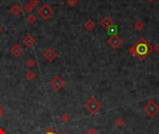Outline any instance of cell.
<instances>
[{
    "label": "cell",
    "mask_w": 159,
    "mask_h": 134,
    "mask_svg": "<svg viewBox=\"0 0 159 134\" xmlns=\"http://www.w3.org/2000/svg\"><path fill=\"white\" fill-rule=\"evenodd\" d=\"M4 114H5V112H4V110H3V109H0V116L4 115Z\"/></svg>",
    "instance_id": "cell-26"
},
{
    "label": "cell",
    "mask_w": 159,
    "mask_h": 134,
    "mask_svg": "<svg viewBox=\"0 0 159 134\" xmlns=\"http://www.w3.org/2000/svg\"><path fill=\"white\" fill-rule=\"evenodd\" d=\"M34 9V8L33 6H31L29 3H28V4H26L25 7H24V10H25V11L28 12V13H30L31 11H33Z\"/></svg>",
    "instance_id": "cell-20"
},
{
    "label": "cell",
    "mask_w": 159,
    "mask_h": 134,
    "mask_svg": "<svg viewBox=\"0 0 159 134\" xmlns=\"http://www.w3.org/2000/svg\"><path fill=\"white\" fill-rule=\"evenodd\" d=\"M154 50V47L143 36H141L135 44L129 48V54L135 56L140 61L146 60Z\"/></svg>",
    "instance_id": "cell-1"
},
{
    "label": "cell",
    "mask_w": 159,
    "mask_h": 134,
    "mask_svg": "<svg viewBox=\"0 0 159 134\" xmlns=\"http://www.w3.org/2000/svg\"><path fill=\"white\" fill-rule=\"evenodd\" d=\"M10 13L12 14L13 16L18 17L20 16V14L22 13V7H21L19 4H15L11 7V9H10Z\"/></svg>",
    "instance_id": "cell-11"
},
{
    "label": "cell",
    "mask_w": 159,
    "mask_h": 134,
    "mask_svg": "<svg viewBox=\"0 0 159 134\" xmlns=\"http://www.w3.org/2000/svg\"><path fill=\"white\" fill-rule=\"evenodd\" d=\"M108 30H109V33L112 34V36H113V34H116V32H117V27H116L114 24V25L109 28Z\"/></svg>",
    "instance_id": "cell-21"
},
{
    "label": "cell",
    "mask_w": 159,
    "mask_h": 134,
    "mask_svg": "<svg viewBox=\"0 0 159 134\" xmlns=\"http://www.w3.org/2000/svg\"><path fill=\"white\" fill-rule=\"evenodd\" d=\"M147 1H148V2H153L154 0H147Z\"/></svg>",
    "instance_id": "cell-29"
},
{
    "label": "cell",
    "mask_w": 159,
    "mask_h": 134,
    "mask_svg": "<svg viewBox=\"0 0 159 134\" xmlns=\"http://www.w3.org/2000/svg\"><path fill=\"white\" fill-rule=\"evenodd\" d=\"M29 4L31 6H33L34 8H35V7H37L38 5H39V1H38V0H30Z\"/></svg>",
    "instance_id": "cell-22"
},
{
    "label": "cell",
    "mask_w": 159,
    "mask_h": 134,
    "mask_svg": "<svg viewBox=\"0 0 159 134\" xmlns=\"http://www.w3.org/2000/svg\"><path fill=\"white\" fill-rule=\"evenodd\" d=\"M25 65L28 67V68H32V67H34L35 65V62L33 59H28L27 62H25Z\"/></svg>",
    "instance_id": "cell-17"
},
{
    "label": "cell",
    "mask_w": 159,
    "mask_h": 134,
    "mask_svg": "<svg viewBox=\"0 0 159 134\" xmlns=\"http://www.w3.org/2000/svg\"><path fill=\"white\" fill-rule=\"evenodd\" d=\"M140 134H143V133H140Z\"/></svg>",
    "instance_id": "cell-31"
},
{
    "label": "cell",
    "mask_w": 159,
    "mask_h": 134,
    "mask_svg": "<svg viewBox=\"0 0 159 134\" xmlns=\"http://www.w3.org/2000/svg\"><path fill=\"white\" fill-rule=\"evenodd\" d=\"M69 119H70V116L68 114H63L61 115V121L62 123H67L69 121Z\"/></svg>",
    "instance_id": "cell-19"
},
{
    "label": "cell",
    "mask_w": 159,
    "mask_h": 134,
    "mask_svg": "<svg viewBox=\"0 0 159 134\" xmlns=\"http://www.w3.org/2000/svg\"><path fill=\"white\" fill-rule=\"evenodd\" d=\"M64 85H65V83H64V81H63V79L58 76H56L54 78L50 81V83H49V86H50L55 91H59L60 90H62V88L64 87Z\"/></svg>",
    "instance_id": "cell-6"
},
{
    "label": "cell",
    "mask_w": 159,
    "mask_h": 134,
    "mask_svg": "<svg viewBox=\"0 0 159 134\" xmlns=\"http://www.w3.org/2000/svg\"><path fill=\"white\" fill-rule=\"evenodd\" d=\"M43 134H58V133L56 132L54 129H48Z\"/></svg>",
    "instance_id": "cell-23"
},
{
    "label": "cell",
    "mask_w": 159,
    "mask_h": 134,
    "mask_svg": "<svg viewBox=\"0 0 159 134\" xmlns=\"http://www.w3.org/2000/svg\"><path fill=\"white\" fill-rule=\"evenodd\" d=\"M143 111L145 112L146 115L151 116V117H154L159 113V105L154 101L150 100L143 107Z\"/></svg>",
    "instance_id": "cell-3"
},
{
    "label": "cell",
    "mask_w": 159,
    "mask_h": 134,
    "mask_svg": "<svg viewBox=\"0 0 159 134\" xmlns=\"http://www.w3.org/2000/svg\"><path fill=\"white\" fill-rule=\"evenodd\" d=\"M36 22V18H35V16L33 15V14H30V15H28L27 17V23L30 24V25H33L34 24V23Z\"/></svg>",
    "instance_id": "cell-15"
},
{
    "label": "cell",
    "mask_w": 159,
    "mask_h": 134,
    "mask_svg": "<svg viewBox=\"0 0 159 134\" xmlns=\"http://www.w3.org/2000/svg\"><path fill=\"white\" fill-rule=\"evenodd\" d=\"M100 25L102 28H104L105 30H108L109 28L114 25V21L112 20L111 17L106 16V17H104V18L100 22Z\"/></svg>",
    "instance_id": "cell-9"
},
{
    "label": "cell",
    "mask_w": 159,
    "mask_h": 134,
    "mask_svg": "<svg viewBox=\"0 0 159 134\" xmlns=\"http://www.w3.org/2000/svg\"><path fill=\"white\" fill-rule=\"evenodd\" d=\"M107 43L112 48L117 49L122 46L123 40H122V38L118 36V34H113V36H111L110 37L108 38Z\"/></svg>",
    "instance_id": "cell-5"
},
{
    "label": "cell",
    "mask_w": 159,
    "mask_h": 134,
    "mask_svg": "<svg viewBox=\"0 0 159 134\" xmlns=\"http://www.w3.org/2000/svg\"><path fill=\"white\" fill-rule=\"evenodd\" d=\"M154 49L157 52V53H159V41H157V42H156V44L154 45Z\"/></svg>",
    "instance_id": "cell-25"
},
{
    "label": "cell",
    "mask_w": 159,
    "mask_h": 134,
    "mask_svg": "<svg viewBox=\"0 0 159 134\" xmlns=\"http://www.w3.org/2000/svg\"><path fill=\"white\" fill-rule=\"evenodd\" d=\"M0 134H6V132H5V130L3 129L2 128H0Z\"/></svg>",
    "instance_id": "cell-27"
},
{
    "label": "cell",
    "mask_w": 159,
    "mask_h": 134,
    "mask_svg": "<svg viewBox=\"0 0 159 134\" xmlns=\"http://www.w3.org/2000/svg\"><path fill=\"white\" fill-rule=\"evenodd\" d=\"M84 106L89 114L95 115L100 111V109L101 108V104L95 97H90L84 104Z\"/></svg>",
    "instance_id": "cell-2"
},
{
    "label": "cell",
    "mask_w": 159,
    "mask_h": 134,
    "mask_svg": "<svg viewBox=\"0 0 159 134\" xmlns=\"http://www.w3.org/2000/svg\"><path fill=\"white\" fill-rule=\"evenodd\" d=\"M96 133H97V130L95 128H90L87 132V134H96Z\"/></svg>",
    "instance_id": "cell-24"
},
{
    "label": "cell",
    "mask_w": 159,
    "mask_h": 134,
    "mask_svg": "<svg viewBox=\"0 0 159 134\" xmlns=\"http://www.w3.org/2000/svg\"><path fill=\"white\" fill-rule=\"evenodd\" d=\"M133 27L136 31H141L144 28V24H143L142 22H140V21H138V22L135 23Z\"/></svg>",
    "instance_id": "cell-14"
},
{
    "label": "cell",
    "mask_w": 159,
    "mask_h": 134,
    "mask_svg": "<svg viewBox=\"0 0 159 134\" xmlns=\"http://www.w3.org/2000/svg\"><path fill=\"white\" fill-rule=\"evenodd\" d=\"M54 14V10H53L52 7L48 4H44L41 8L38 9V15L43 20H48L50 17Z\"/></svg>",
    "instance_id": "cell-4"
},
{
    "label": "cell",
    "mask_w": 159,
    "mask_h": 134,
    "mask_svg": "<svg viewBox=\"0 0 159 134\" xmlns=\"http://www.w3.org/2000/svg\"><path fill=\"white\" fill-rule=\"evenodd\" d=\"M157 134H159V133H157Z\"/></svg>",
    "instance_id": "cell-32"
},
{
    "label": "cell",
    "mask_w": 159,
    "mask_h": 134,
    "mask_svg": "<svg viewBox=\"0 0 159 134\" xmlns=\"http://www.w3.org/2000/svg\"><path fill=\"white\" fill-rule=\"evenodd\" d=\"M115 125L117 128H122V127L125 126V120L123 118H117L115 120Z\"/></svg>",
    "instance_id": "cell-16"
},
{
    "label": "cell",
    "mask_w": 159,
    "mask_h": 134,
    "mask_svg": "<svg viewBox=\"0 0 159 134\" xmlns=\"http://www.w3.org/2000/svg\"><path fill=\"white\" fill-rule=\"evenodd\" d=\"M35 76H36V75H35V73L33 71H28L25 74V77L28 81H33L35 78Z\"/></svg>",
    "instance_id": "cell-13"
},
{
    "label": "cell",
    "mask_w": 159,
    "mask_h": 134,
    "mask_svg": "<svg viewBox=\"0 0 159 134\" xmlns=\"http://www.w3.org/2000/svg\"><path fill=\"white\" fill-rule=\"evenodd\" d=\"M23 44L25 45L26 48H31L34 45L35 40H34V38L31 36V34H26V36L23 37Z\"/></svg>",
    "instance_id": "cell-10"
},
{
    "label": "cell",
    "mask_w": 159,
    "mask_h": 134,
    "mask_svg": "<svg viewBox=\"0 0 159 134\" xmlns=\"http://www.w3.org/2000/svg\"><path fill=\"white\" fill-rule=\"evenodd\" d=\"M43 56L46 61L50 62L52 61H54V60L58 57V54H57V52L55 51V49H53L52 48H48L44 51Z\"/></svg>",
    "instance_id": "cell-7"
},
{
    "label": "cell",
    "mask_w": 159,
    "mask_h": 134,
    "mask_svg": "<svg viewBox=\"0 0 159 134\" xmlns=\"http://www.w3.org/2000/svg\"><path fill=\"white\" fill-rule=\"evenodd\" d=\"M84 27H85V29H86L87 31L90 32V31H92L95 28V23H93V21L88 20V21H87L86 23H85Z\"/></svg>",
    "instance_id": "cell-12"
},
{
    "label": "cell",
    "mask_w": 159,
    "mask_h": 134,
    "mask_svg": "<svg viewBox=\"0 0 159 134\" xmlns=\"http://www.w3.org/2000/svg\"><path fill=\"white\" fill-rule=\"evenodd\" d=\"M62 134H70L69 132H66V131H64V132H63Z\"/></svg>",
    "instance_id": "cell-28"
},
{
    "label": "cell",
    "mask_w": 159,
    "mask_h": 134,
    "mask_svg": "<svg viewBox=\"0 0 159 134\" xmlns=\"http://www.w3.org/2000/svg\"><path fill=\"white\" fill-rule=\"evenodd\" d=\"M0 109H1V104H0Z\"/></svg>",
    "instance_id": "cell-30"
},
{
    "label": "cell",
    "mask_w": 159,
    "mask_h": 134,
    "mask_svg": "<svg viewBox=\"0 0 159 134\" xmlns=\"http://www.w3.org/2000/svg\"><path fill=\"white\" fill-rule=\"evenodd\" d=\"M9 52H10V54H11L12 56L18 58V57H20V56L23 53V48L21 47L20 45L15 44V45H13L12 47L9 48Z\"/></svg>",
    "instance_id": "cell-8"
},
{
    "label": "cell",
    "mask_w": 159,
    "mask_h": 134,
    "mask_svg": "<svg viewBox=\"0 0 159 134\" xmlns=\"http://www.w3.org/2000/svg\"><path fill=\"white\" fill-rule=\"evenodd\" d=\"M66 3L68 6L74 8V7H76L77 4H78V0H66Z\"/></svg>",
    "instance_id": "cell-18"
}]
</instances>
